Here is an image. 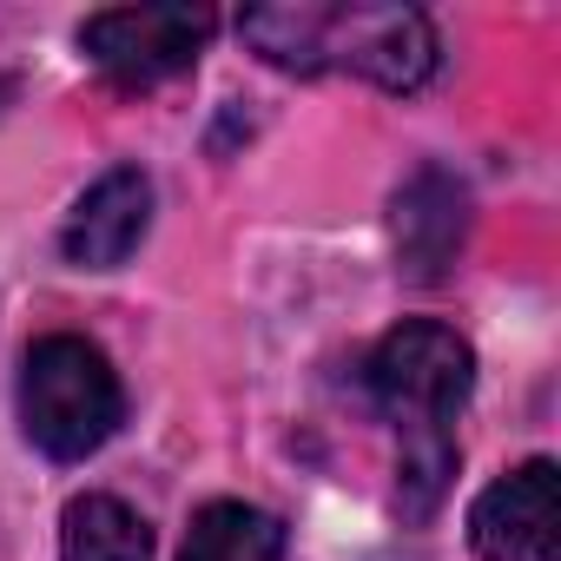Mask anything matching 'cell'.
<instances>
[{"label": "cell", "mask_w": 561, "mask_h": 561, "mask_svg": "<svg viewBox=\"0 0 561 561\" xmlns=\"http://www.w3.org/2000/svg\"><path fill=\"white\" fill-rule=\"evenodd\" d=\"M238 34L285 73H357L383 93H416L436 73V34L416 8L390 0H285L244 8Z\"/></svg>", "instance_id": "6da1fadb"}, {"label": "cell", "mask_w": 561, "mask_h": 561, "mask_svg": "<svg viewBox=\"0 0 561 561\" xmlns=\"http://www.w3.org/2000/svg\"><path fill=\"white\" fill-rule=\"evenodd\" d=\"M476 383V357L449 324L410 318L390 337H377V351L364 357V390L383 410V423L397 430L403 456H397V482H403V508L430 515L456 476V410L469 403Z\"/></svg>", "instance_id": "7a4b0ae2"}, {"label": "cell", "mask_w": 561, "mask_h": 561, "mask_svg": "<svg viewBox=\"0 0 561 561\" xmlns=\"http://www.w3.org/2000/svg\"><path fill=\"white\" fill-rule=\"evenodd\" d=\"M119 377L106 364L100 344L87 337H41L21 364V423H27V443L54 462H80L93 456L113 430H119Z\"/></svg>", "instance_id": "3957f363"}, {"label": "cell", "mask_w": 561, "mask_h": 561, "mask_svg": "<svg viewBox=\"0 0 561 561\" xmlns=\"http://www.w3.org/2000/svg\"><path fill=\"white\" fill-rule=\"evenodd\" d=\"M205 41H211V8H185V0H159V8H106V14H87V27H80L87 60L126 93H146V87L185 73Z\"/></svg>", "instance_id": "277c9868"}, {"label": "cell", "mask_w": 561, "mask_h": 561, "mask_svg": "<svg viewBox=\"0 0 561 561\" xmlns=\"http://www.w3.org/2000/svg\"><path fill=\"white\" fill-rule=\"evenodd\" d=\"M469 541L482 561H561V502H554V462L535 456L482 489L469 508Z\"/></svg>", "instance_id": "5b68a950"}, {"label": "cell", "mask_w": 561, "mask_h": 561, "mask_svg": "<svg viewBox=\"0 0 561 561\" xmlns=\"http://www.w3.org/2000/svg\"><path fill=\"white\" fill-rule=\"evenodd\" d=\"M146 225H152V179H146L139 165H113V172L93 179L87 198L73 205V218H67V231H60V251H67V264H80V271H113V264H126V257L139 251Z\"/></svg>", "instance_id": "8992f818"}, {"label": "cell", "mask_w": 561, "mask_h": 561, "mask_svg": "<svg viewBox=\"0 0 561 561\" xmlns=\"http://www.w3.org/2000/svg\"><path fill=\"white\" fill-rule=\"evenodd\" d=\"M397 257L410 277H443L449 257L462 251V231H469V192L443 172V165H423L403 192H397Z\"/></svg>", "instance_id": "52a82bcc"}, {"label": "cell", "mask_w": 561, "mask_h": 561, "mask_svg": "<svg viewBox=\"0 0 561 561\" xmlns=\"http://www.w3.org/2000/svg\"><path fill=\"white\" fill-rule=\"evenodd\" d=\"M179 561H285V522L251 502H205L185 528Z\"/></svg>", "instance_id": "ba28073f"}, {"label": "cell", "mask_w": 561, "mask_h": 561, "mask_svg": "<svg viewBox=\"0 0 561 561\" xmlns=\"http://www.w3.org/2000/svg\"><path fill=\"white\" fill-rule=\"evenodd\" d=\"M60 561H152V528L119 495H73L60 515Z\"/></svg>", "instance_id": "9c48e42d"}]
</instances>
